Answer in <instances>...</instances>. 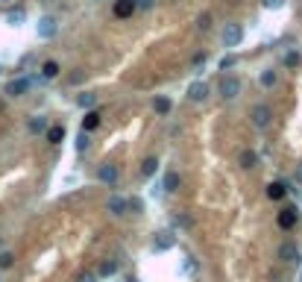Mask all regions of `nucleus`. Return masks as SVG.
I'll return each instance as SVG.
<instances>
[{"instance_id": "nucleus-1", "label": "nucleus", "mask_w": 302, "mask_h": 282, "mask_svg": "<svg viewBox=\"0 0 302 282\" xmlns=\"http://www.w3.org/2000/svg\"><path fill=\"white\" fill-rule=\"evenodd\" d=\"M250 118H253V127L267 129V127H270V121H273V109H270L267 103H258V106H253Z\"/></svg>"}, {"instance_id": "nucleus-2", "label": "nucleus", "mask_w": 302, "mask_h": 282, "mask_svg": "<svg viewBox=\"0 0 302 282\" xmlns=\"http://www.w3.org/2000/svg\"><path fill=\"white\" fill-rule=\"evenodd\" d=\"M244 41V26L241 24H226L223 26V44L226 47H238Z\"/></svg>"}, {"instance_id": "nucleus-3", "label": "nucleus", "mask_w": 302, "mask_h": 282, "mask_svg": "<svg viewBox=\"0 0 302 282\" xmlns=\"http://www.w3.org/2000/svg\"><path fill=\"white\" fill-rule=\"evenodd\" d=\"M241 79L238 77H223L220 79V94H223V100H235L238 94H241Z\"/></svg>"}, {"instance_id": "nucleus-4", "label": "nucleus", "mask_w": 302, "mask_h": 282, "mask_svg": "<svg viewBox=\"0 0 302 282\" xmlns=\"http://www.w3.org/2000/svg\"><path fill=\"white\" fill-rule=\"evenodd\" d=\"M97 179H100L103 185H115V182L120 179V171H117V165H100V171H97Z\"/></svg>"}, {"instance_id": "nucleus-5", "label": "nucleus", "mask_w": 302, "mask_h": 282, "mask_svg": "<svg viewBox=\"0 0 302 282\" xmlns=\"http://www.w3.org/2000/svg\"><path fill=\"white\" fill-rule=\"evenodd\" d=\"M29 91V79L26 77H18V79H12L9 85H6V94L9 97H21V94H26Z\"/></svg>"}, {"instance_id": "nucleus-6", "label": "nucleus", "mask_w": 302, "mask_h": 282, "mask_svg": "<svg viewBox=\"0 0 302 282\" xmlns=\"http://www.w3.org/2000/svg\"><path fill=\"white\" fill-rule=\"evenodd\" d=\"M279 259H282V262H300V259H302L300 247H297V244H291V241H285V244L279 247Z\"/></svg>"}, {"instance_id": "nucleus-7", "label": "nucleus", "mask_w": 302, "mask_h": 282, "mask_svg": "<svg viewBox=\"0 0 302 282\" xmlns=\"http://www.w3.org/2000/svg\"><path fill=\"white\" fill-rule=\"evenodd\" d=\"M206 97H209V85H206V82H191V85H188V100L200 103V100H206Z\"/></svg>"}, {"instance_id": "nucleus-8", "label": "nucleus", "mask_w": 302, "mask_h": 282, "mask_svg": "<svg viewBox=\"0 0 302 282\" xmlns=\"http://www.w3.org/2000/svg\"><path fill=\"white\" fill-rule=\"evenodd\" d=\"M106 209H109L115 218H120V215H126V200H123V197H117V194H112V197L106 200Z\"/></svg>"}, {"instance_id": "nucleus-9", "label": "nucleus", "mask_w": 302, "mask_h": 282, "mask_svg": "<svg viewBox=\"0 0 302 282\" xmlns=\"http://www.w3.org/2000/svg\"><path fill=\"white\" fill-rule=\"evenodd\" d=\"M38 35L41 38H53L56 35V21L53 18H41L38 21Z\"/></svg>"}, {"instance_id": "nucleus-10", "label": "nucleus", "mask_w": 302, "mask_h": 282, "mask_svg": "<svg viewBox=\"0 0 302 282\" xmlns=\"http://www.w3.org/2000/svg\"><path fill=\"white\" fill-rule=\"evenodd\" d=\"M26 127H29V132H32V135H38V132H47V118H44V115H32Z\"/></svg>"}, {"instance_id": "nucleus-11", "label": "nucleus", "mask_w": 302, "mask_h": 282, "mask_svg": "<svg viewBox=\"0 0 302 282\" xmlns=\"http://www.w3.org/2000/svg\"><path fill=\"white\" fill-rule=\"evenodd\" d=\"M153 247H156V250H170V247H173V235H170V232H159L156 241H153Z\"/></svg>"}, {"instance_id": "nucleus-12", "label": "nucleus", "mask_w": 302, "mask_h": 282, "mask_svg": "<svg viewBox=\"0 0 302 282\" xmlns=\"http://www.w3.org/2000/svg\"><path fill=\"white\" fill-rule=\"evenodd\" d=\"M117 268H120V265H117L115 259H106V262H100V271H97V274L109 280V277H115V274H117Z\"/></svg>"}, {"instance_id": "nucleus-13", "label": "nucleus", "mask_w": 302, "mask_h": 282, "mask_svg": "<svg viewBox=\"0 0 302 282\" xmlns=\"http://www.w3.org/2000/svg\"><path fill=\"white\" fill-rule=\"evenodd\" d=\"M156 171H159V159H156V156H147V159L141 162V174H144V177H153Z\"/></svg>"}, {"instance_id": "nucleus-14", "label": "nucleus", "mask_w": 302, "mask_h": 282, "mask_svg": "<svg viewBox=\"0 0 302 282\" xmlns=\"http://www.w3.org/2000/svg\"><path fill=\"white\" fill-rule=\"evenodd\" d=\"M176 188H179V174H176V171H167V174H164V191L173 194Z\"/></svg>"}, {"instance_id": "nucleus-15", "label": "nucleus", "mask_w": 302, "mask_h": 282, "mask_svg": "<svg viewBox=\"0 0 302 282\" xmlns=\"http://www.w3.org/2000/svg\"><path fill=\"white\" fill-rule=\"evenodd\" d=\"M41 77H44V79H53V77H59V65H56L53 59H50V62H44V65H41Z\"/></svg>"}, {"instance_id": "nucleus-16", "label": "nucleus", "mask_w": 302, "mask_h": 282, "mask_svg": "<svg viewBox=\"0 0 302 282\" xmlns=\"http://www.w3.org/2000/svg\"><path fill=\"white\" fill-rule=\"evenodd\" d=\"M23 18H26V12H23V9H12V12L6 15V21H9L12 26H18V24H23Z\"/></svg>"}, {"instance_id": "nucleus-17", "label": "nucleus", "mask_w": 302, "mask_h": 282, "mask_svg": "<svg viewBox=\"0 0 302 282\" xmlns=\"http://www.w3.org/2000/svg\"><path fill=\"white\" fill-rule=\"evenodd\" d=\"M76 103H79L82 109H91V106L97 103V94H91V91H85V94H79V97H76Z\"/></svg>"}, {"instance_id": "nucleus-18", "label": "nucleus", "mask_w": 302, "mask_h": 282, "mask_svg": "<svg viewBox=\"0 0 302 282\" xmlns=\"http://www.w3.org/2000/svg\"><path fill=\"white\" fill-rule=\"evenodd\" d=\"M153 109H156L159 115H167V112H170V100H167V97H156V100H153Z\"/></svg>"}, {"instance_id": "nucleus-19", "label": "nucleus", "mask_w": 302, "mask_h": 282, "mask_svg": "<svg viewBox=\"0 0 302 282\" xmlns=\"http://www.w3.org/2000/svg\"><path fill=\"white\" fill-rule=\"evenodd\" d=\"M97 124H100V115H97V112H88V115H85V121H82V132L94 129Z\"/></svg>"}, {"instance_id": "nucleus-20", "label": "nucleus", "mask_w": 302, "mask_h": 282, "mask_svg": "<svg viewBox=\"0 0 302 282\" xmlns=\"http://www.w3.org/2000/svg\"><path fill=\"white\" fill-rule=\"evenodd\" d=\"M65 138V127H53V129H47V141L50 144H59Z\"/></svg>"}, {"instance_id": "nucleus-21", "label": "nucleus", "mask_w": 302, "mask_h": 282, "mask_svg": "<svg viewBox=\"0 0 302 282\" xmlns=\"http://www.w3.org/2000/svg\"><path fill=\"white\" fill-rule=\"evenodd\" d=\"M256 162H258V156H256L253 150H244V153H241V168H256Z\"/></svg>"}, {"instance_id": "nucleus-22", "label": "nucleus", "mask_w": 302, "mask_h": 282, "mask_svg": "<svg viewBox=\"0 0 302 282\" xmlns=\"http://www.w3.org/2000/svg\"><path fill=\"white\" fill-rule=\"evenodd\" d=\"M285 191H288V188H285V185H282V182H273V185H270V188H267V194H270V197H273V200H282V197H285Z\"/></svg>"}, {"instance_id": "nucleus-23", "label": "nucleus", "mask_w": 302, "mask_h": 282, "mask_svg": "<svg viewBox=\"0 0 302 282\" xmlns=\"http://www.w3.org/2000/svg\"><path fill=\"white\" fill-rule=\"evenodd\" d=\"M126 209H132V212L138 215V212H144V200H141V197H129V200H126Z\"/></svg>"}, {"instance_id": "nucleus-24", "label": "nucleus", "mask_w": 302, "mask_h": 282, "mask_svg": "<svg viewBox=\"0 0 302 282\" xmlns=\"http://www.w3.org/2000/svg\"><path fill=\"white\" fill-rule=\"evenodd\" d=\"M197 26H200L203 32H209V29H211V15H209V12H206V15H200V18H197Z\"/></svg>"}, {"instance_id": "nucleus-25", "label": "nucleus", "mask_w": 302, "mask_h": 282, "mask_svg": "<svg viewBox=\"0 0 302 282\" xmlns=\"http://www.w3.org/2000/svg\"><path fill=\"white\" fill-rule=\"evenodd\" d=\"M261 85H264V88L276 85V71H264V74H261Z\"/></svg>"}, {"instance_id": "nucleus-26", "label": "nucleus", "mask_w": 302, "mask_h": 282, "mask_svg": "<svg viewBox=\"0 0 302 282\" xmlns=\"http://www.w3.org/2000/svg\"><path fill=\"white\" fill-rule=\"evenodd\" d=\"M297 221V209H285V215H282V227H291Z\"/></svg>"}, {"instance_id": "nucleus-27", "label": "nucleus", "mask_w": 302, "mask_h": 282, "mask_svg": "<svg viewBox=\"0 0 302 282\" xmlns=\"http://www.w3.org/2000/svg\"><path fill=\"white\" fill-rule=\"evenodd\" d=\"M300 53H297V50H291V53H288V56H285V65H288V68H294V65H300Z\"/></svg>"}, {"instance_id": "nucleus-28", "label": "nucleus", "mask_w": 302, "mask_h": 282, "mask_svg": "<svg viewBox=\"0 0 302 282\" xmlns=\"http://www.w3.org/2000/svg\"><path fill=\"white\" fill-rule=\"evenodd\" d=\"M235 62H238V56H223L220 59V68L226 71V68H235Z\"/></svg>"}, {"instance_id": "nucleus-29", "label": "nucleus", "mask_w": 302, "mask_h": 282, "mask_svg": "<svg viewBox=\"0 0 302 282\" xmlns=\"http://www.w3.org/2000/svg\"><path fill=\"white\" fill-rule=\"evenodd\" d=\"M132 9H135V3H132V0H123V3L117 6V15H126V12H132Z\"/></svg>"}, {"instance_id": "nucleus-30", "label": "nucleus", "mask_w": 302, "mask_h": 282, "mask_svg": "<svg viewBox=\"0 0 302 282\" xmlns=\"http://www.w3.org/2000/svg\"><path fill=\"white\" fill-rule=\"evenodd\" d=\"M12 262H15L12 253H0V268H12Z\"/></svg>"}, {"instance_id": "nucleus-31", "label": "nucleus", "mask_w": 302, "mask_h": 282, "mask_svg": "<svg viewBox=\"0 0 302 282\" xmlns=\"http://www.w3.org/2000/svg\"><path fill=\"white\" fill-rule=\"evenodd\" d=\"M88 147V132H79V138H76V150H85Z\"/></svg>"}, {"instance_id": "nucleus-32", "label": "nucleus", "mask_w": 302, "mask_h": 282, "mask_svg": "<svg viewBox=\"0 0 302 282\" xmlns=\"http://www.w3.org/2000/svg\"><path fill=\"white\" fill-rule=\"evenodd\" d=\"M264 3V9H282L285 6V0H261Z\"/></svg>"}, {"instance_id": "nucleus-33", "label": "nucleus", "mask_w": 302, "mask_h": 282, "mask_svg": "<svg viewBox=\"0 0 302 282\" xmlns=\"http://www.w3.org/2000/svg\"><path fill=\"white\" fill-rule=\"evenodd\" d=\"M76 282H97V277H94V274H79Z\"/></svg>"}, {"instance_id": "nucleus-34", "label": "nucleus", "mask_w": 302, "mask_h": 282, "mask_svg": "<svg viewBox=\"0 0 302 282\" xmlns=\"http://www.w3.org/2000/svg\"><path fill=\"white\" fill-rule=\"evenodd\" d=\"M206 59H209L206 53H200V56H194V68H200V65H206Z\"/></svg>"}, {"instance_id": "nucleus-35", "label": "nucleus", "mask_w": 302, "mask_h": 282, "mask_svg": "<svg viewBox=\"0 0 302 282\" xmlns=\"http://www.w3.org/2000/svg\"><path fill=\"white\" fill-rule=\"evenodd\" d=\"M153 3H156V0H138V6H141V9H150Z\"/></svg>"}, {"instance_id": "nucleus-36", "label": "nucleus", "mask_w": 302, "mask_h": 282, "mask_svg": "<svg viewBox=\"0 0 302 282\" xmlns=\"http://www.w3.org/2000/svg\"><path fill=\"white\" fill-rule=\"evenodd\" d=\"M297 182H302V162H300V168H297Z\"/></svg>"}, {"instance_id": "nucleus-37", "label": "nucleus", "mask_w": 302, "mask_h": 282, "mask_svg": "<svg viewBox=\"0 0 302 282\" xmlns=\"http://www.w3.org/2000/svg\"><path fill=\"white\" fill-rule=\"evenodd\" d=\"M0 244H3V241H0Z\"/></svg>"}, {"instance_id": "nucleus-38", "label": "nucleus", "mask_w": 302, "mask_h": 282, "mask_svg": "<svg viewBox=\"0 0 302 282\" xmlns=\"http://www.w3.org/2000/svg\"><path fill=\"white\" fill-rule=\"evenodd\" d=\"M300 282H302V280H300Z\"/></svg>"}]
</instances>
